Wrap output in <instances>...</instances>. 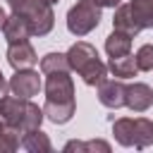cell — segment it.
Returning a JSON list of instances; mask_svg holds the SVG:
<instances>
[{
  "mask_svg": "<svg viewBox=\"0 0 153 153\" xmlns=\"http://www.w3.org/2000/svg\"><path fill=\"white\" fill-rule=\"evenodd\" d=\"M45 103H43V115L53 124H67L74 112H76V100H74V81L69 72H53L45 74Z\"/></svg>",
  "mask_w": 153,
  "mask_h": 153,
  "instance_id": "obj_1",
  "label": "cell"
},
{
  "mask_svg": "<svg viewBox=\"0 0 153 153\" xmlns=\"http://www.w3.org/2000/svg\"><path fill=\"white\" fill-rule=\"evenodd\" d=\"M0 120L10 127H14L19 134L31 131V129H41L45 115L43 108H38L36 103H31V98H19V96H2L0 98Z\"/></svg>",
  "mask_w": 153,
  "mask_h": 153,
  "instance_id": "obj_2",
  "label": "cell"
},
{
  "mask_svg": "<svg viewBox=\"0 0 153 153\" xmlns=\"http://www.w3.org/2000/svg\"><path fill=\"white\" fill-rule=\"evenodd\" d=\"M65 55H67L69 69L76 72L86 86H98L103 79H108V65L100 62L98 50L88 41H76L74 45H69Z\"/></svg>",
  "mask_w": 153,
  "mask_h": 153,
  "instance_id": "obj_3",
  "label": "cell"
},
{
  "mask_svg": "<svg viewBox=\"0 0 153 153\" xmlns=\"http://www.w3.org/2000/svg\"><path fill=\"white\" fill-rule=\"evenodd\" d=\"M115 141L124 148H148L153 143V120L148 117H120L112 120Z\"/></svg>",
  "mask_w": 153,
  "mask_h": 153,
  "instance_id": "obj_4",
  "label": "cell"
},
{
  "mask_svg": "<svg viewBox=\"0 0 153 153\" xmlns=\"http://www.w3.org/2000/svg\"><path fill=\"white\" fill-rule=\"evenodd\" d=\"M14 14L29 19L33 36H48L55 26V12L50 0H7Z\"/></svg>",
  "mask_w": 153,
  "mask_h": 153,
  "instance_id": "obj_5",
  "label": "cell"
},
{
  "mask_svg": "<svg viewBox=\"0 0 153 153\" xmlns=\"http://www.w3.org/2000/svg\"><path fill=\"white\" fill-rule=\"evenodd\" d=\"M100 10L93 0H76L67 12V29L74 36H86L100 24Z\"/></svg>",
  "mask_w": 153,
  "mask_h": 153,
  "instance_id": "obj_6",
  "label": "cell"
},
{
  "mask_svg": "<svg viewBox=\"0 0 153 153\" xmlns=\"http://www.w3.org/2000/svg\"><path fill=\"white\" fill-rule=\"evenodd\" d=\"M7 84H10V91L14 96H19V98H33L43 88L38 72H33L31 67L29 69H14V74H12V79Z\"/></svg>",
  "mask_w": 153,
  "mask_h": 153,
  "instance_id": "obj_7",
  "label": "cell"
},
{
  "mask_svg": "<svg viewBox=\"0 0 153 153\" xmlns=\"http://www.w3.org/2000/svg\"><path fill=\"white\" fill-rule=\"evenodd\" d=\"M124 105L134 112H146L153 105V88L143 81H134L124 88Z\"/></svg>",
  "mask_w": 153,
  "mask_h": 153,
  "instance_id": "obj_8",
  "label": "cell"
},
{
  "mask_svg": "<svg viewBox=\"0 0 153 153\" xmlns=\"http://www.w3.org/2000/svg\"><path fill=\"white\" fill-rule=\"evenodd\" d=\"M96 88H98L100 105H105L110 110L124 108V88H127V84H122V79H103Z\"/></svg>",
  "mask_w": 153,
  "mask_h": 153,
  "instance_id": "obj_9",
  "label": "cell"
},
{
  "mask_svg": "<svg viewBox=\"0 0 153 153\" xmlns=\"http://www.w3.org/2000/svg\"><path fill=\"white\" fill-rule=\"evenodd\" d=\"M7 62L12 69H29L38 62V55L33 50V45L26 41H17V43H10L7 48Z\"/></svg>",
  "mask_w": 153,
  "mask_h": 153,
  "instance_id": "obj_10",
  "label": "cell"
},
{
  "mask_svg": "<svg viewBox=\"0 0 153 153\" xmlns=\"http://www.w3.org/2000/svg\"><path fill=\"white\" fill-rule=\"evenodd\" d=\"M2 36H5L7 43H17V41L31 38L33 31H31L29 19H24L22 14H14V12H12V14L5 19V24H2Z\"/></svg>",
  "mask_w": 153,
  "mask_h": 153,
  "instance_id": "obj_11",
  "label": "cell"
},
{
  "mask_svg": "<svg viewBox=\"0 0 153 153\" xmlns=\"http://www.w3.org/2000/svg\"><path fill=\"white\" fill-rule=\"evenodd\" d=\"M108 72L112 74V76H117V79H131V76H136V60H134V55L131 53H127V55H120V57H110L108 60Z\"/></svg>",
  "mask_w": 153,
  "mask_h": 153,
  "instance_id": "obj_12",
  "label": "cell"
},
{
  "mask_svg": "<svg viewBox=\"0 0 153 153\" xmlns=\"http://www.w3.org/2000/svg\"><path fill=\"white\" fill-rule=\"evenodd\" d=\"M22 148L29 151V153H50L53 151V143H50V136L41 129H31V131H24L22 134Z\"/></svg>",
  "mask_w": 153,
  "mask_h": 153,
  "instance_id": "obj_13",
  "label": "cell"
},
{
  "mask_svg": "<svg viewBox=\"0 0 153 153\" xmlns=\"http://www.w3.org/2000/svg\"><path fill=\"white\" fill-rule=\"evenodd\" d=\"M127 5H129V12L141 31L153 29V0H131Z\"/></svg>",
  "mask_w": 153,
  "mask_h": 153,
  "instance_id": "obj_14",
  "label": "cell"
},
{
  "mask_svg": "<svg viewBox=\"0 0 153 153\" xmlns=\"http://www.w3.org/2000/svg\"><path fill=\"white\" fill-rule=\"evenodd\" d=\"M112 29L115 31H122V33H127V36H136L141 29L136 26V22H134V17H131V12H129V5H117V10H115V17H112Z\"/></svg>",
  "mask_w": 153,
  "mask_h": 153,
  "instance_id": "obj_15",
  "label": "cell"
},
{
  "mask_svg": "<svg viewBox=\"0 0 153 153\" xmlns=\"http://www.w3.org/2000/svg\"><path fill=\"white\" fill-rule=\"evenodd\" d=\"M105 53H108V57H120V55L131 53V36L112 29V33H108V38H105Z\"/></svg>",
  "mask_w": 153,
  "mask_h": 153,
  "instance_id": "obj_16",
  "label": "cell"
},
{
  "mask_svg": "<svg viewBox=\"0 0 153 153\" xmlns=\"http://www.w3.org/2000/svg\"><path fill=\"white\" fill-rule=\"evenodd\" d=\"M41 72L53 74V72H69V62L65 53H45L41 57Z\"/></svg>",
  "mask_w": 153,
  "mask_h": 153,
  "instance_id": "obj_17",
  "label": "cell"
},
{
  "mask_svg": "<svg viewBox=\"0 0 153 153\" xmlns=\"http://www.w3.org/2000/svg\"><path fill=\"white\" fill-rule=\"evenodd\" d=\"M19 146H22V134L14 127L0 122V153H12Z\"/></svg>",
  "mask_w": 153,
  "mask_h": 153,
  "instance_id": "obj_18",
  "label": "cell"
},
{
  "mask_svg": "<svg viewBox=\"0 0 153 153\" xmlns=\"http://www.w3.org/2000/svg\"><path fill=\"white\" fill-rule=\"evenodd\" d=\"M65 151H76V153L103 151V153H110V143L103 141V139H96V141H67L65 143Z\"/></svg>",
  "mask_w": 153,
  "mask_h": 153,
  "instance_id": "obj_19",
  "label": "cell"
},
{
  "mask_svg": "<svg viewBox=\"0 0 153 153\" xmlns=\"http://www.w3.org/2000/svg\"><path fill=\"white\" fill-rule=\"evenodd\" d=\"M134 60H136V69L139 72H153V45L151 43H143L136 50Z\"/></svg>",
  "mask_w": 153,
  "mask_h": 153,
  "instance_id": "obj_20",
  "label": "cell"
},
{
  "mask_svg": "<svg viewBox=\"0 0 153 153\" xmlns=\"http://www.w3.org/2000/svg\"><path fill=\"white\" fill-rule=\"evenodd\" d=\"M93 2H96L98 7H112V10H115V7H117L122 0H93Z\"/></svg>",
  "mask_w": 153,
  "mask_h": 153,
  "instance_id": "obj_21",
  "label": "cell"
},
{
  "mask_svg": "<svg viewBox=\"0 0 153 153\" xmlns=\"http://www.w3.org/2000/svg\"><path fill=\"white\" fill-rule=\"evenodd\" d=\"M7 91H10V84H7V79H5V74H2V69H0V98H2Z\"/></svg>",
  "mask_w": 153,
  "mask_h": 153,
  "instance_id": "obj_22",
  "label": "cell"
},
{
  "mask_svg": "<svg viewBox=\"0 0 153 153\" xmlns=\"http://www.w3.org/2000/svg\"><path fill=\"white\" fill-rule=\"evenodd\" d=\"M5 19H7V14H5V10L0 7V29H2V24H5Z\"/></svg>",
  "mask_w": 153,
  "mask_h": 153,
  "instance_id": "obj_23",
  "label": "cell"
},
{
  "mask_svg": "<svg viewBox=\"0 0 153 153\" xmlns=\"http://www.w3.org/2000/svg\"><path fill=\"white\" fill-rule=\"evenodd\" d=\"M50 2H53V5H55V2H57V0H50Z\"/></svg>",
  "mask_w": 153,
  "mask_h": 153,
  "instance_id": "obj_24",
  "label": "cell"
},
{
  "mask_svg": "<svg viewBox=\"0 0 153 153\" xmlns=\"http://www.w3.org/2000/svg\"><path fill=\"white\" fill-rule=\"evenodd\" d=\"M0 122H2V120H0Z\"/></svg>",
  "mask_w": 153,
  "mask_h": 153,
  "instance_id": "obj_25",
  "label": "cell"
}]
</instances>
